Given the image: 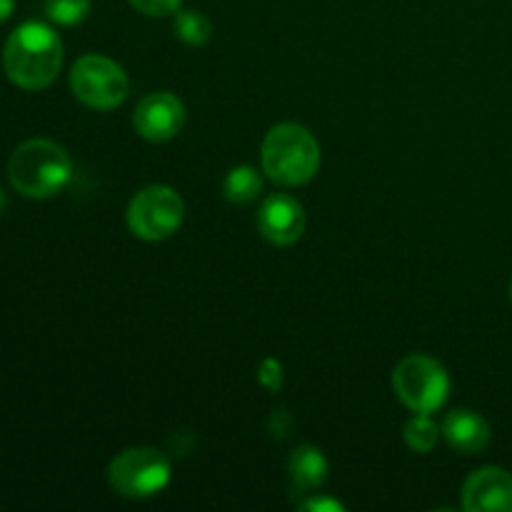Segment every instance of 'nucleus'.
<instances>
[{"instance_id":"1","label":"nucleus","mask_w":512,"mask_h":512,"mask_svg":"<svg viewBox=\"0 0 512 512\" xmlns=\"http://www.w3.org/2000/svg\"><path fill=\"white\" fill-rule=\"evenodd\" d=\"M63 68V40L50 25L28 20L8 35L3 70L23 90H43L55 83Z\"/></svg>"},{"instance_id":"2","label":"nucleus","mask_w":512,"mask_h":512,"mask_svg":"<svg viewBox=\"0 0 512 512\" xmlns=\"http://www.w3.org/2000/svg\"><path fill=\"white\" fill-rule=\"evenodd\" d=\"M73 178V160L63 145L48 138L20 143L8 160V180L23 198L48 200Z\"/></svg>"},{"instance_id":"3","label":"nucleus","mask_w":512,"mask_h":512,"mask_svg":"<svg viewBox=\"0 0 512 512\" xmlns=\"http://www.w3.org/2000/svg\"><path fill=\"white\" fill-rule=\"evenodd\" d=\"M263 173L283 188L305 185L320 168V145L305 125L280 123L268 130L260 150Z\"/></svg>"},{"instance_id":"4","label":"nucleus","mask_w":512,"mask_h":512,"mask_svg":"<svg viewBox=\"0 0 512 512\" xmlns=\"http://www.w3.org/2000/svg\"><path fill=\"white\" fill-rule=\"evenodd\" d=\"M393 390L415 415H433L448 403L450 375L430 355H408L393 370Z\"/></svg>"},{"instance_id":"5","label":"nucleus","mask_w":512,"mask_h":512,"mask_svg":"<svg viewBox=\"0 0 512 512\" xmlns=\"http://www.w3.org/2000/svg\"><path fill=\"white\" fill-rule=\"evenodd\" d=\"M173 468L158 448H128L108 465V483L118 495L145 500L160 495L170 485Z\"/></svg>"},{"instance_id":"6","label":"nucleus","mask_w":512,"mask_h":512,"mask_svg":"<svg viewBox=\"0 0 512 512\" xmlns=\"http://www.w3.org/2000/svg\"><path fill=\"white\" fill-rule=\"evenodd\" d=\"M70 90L90 110H113L128 98V75L123 65L105 55L90 53L75 60L70 70Z\"/></svg>"},{"instance_id":"7","label":"nucleus","mask_w":512,"mask_h":512,"mask_svg":"<svg viewBox=\"0 0 512 512\" xmlns=\"http://www.w3.org/2000/svg\"><path fill=\"white\" fill-rule=\"evenodd\" d=\"M185 218V203L168 185H148L128 205V228L135 238L160 243L178 233Z\"/></svg>"},{"instance_id":"8","label":"nucleus","mask_w":512,"mask_h":512,"mask_svg":"<svg viewBox=\"0 0 512 512\" xmlns=\"http://www.w3.org/2000/svg\"><path fill=\"white\" fill-rule=\"evenodd\" d=\"M185 125V105L178 95L160 90L145 95L133 113V128L150 143H165L180 135Z\"/></svg>"},{"instance_id":"9","label":"nucleus","mask_w":512,"mask_h":512,"mask_svg":"<svg viewBox=\"0 0 512 512\" xmlns=\"http://www.w3.org/2000/svg\"><path fill=\"white\" fill-rule=\"evenodd\" d=\"M258 230L270 245L290 248L305 233L303 205L288 193L268 195L258 210Z\"/></svg>"},{"instance_id":"10","label":"nucleus","mask_w":512,"mask_h":512,"mask_svg":"<svg viewBox=\"0 0 512 512\" xmlns=\"http://www.w3.org/2000/svg\"><path fill=\"white\" fill-rule=\"evenodd\" d=\"M463 508L468 512H512V473L503 468H480L465 480Z\"/></svg>"},{"instance_id":"11","label":"nucleus","mask_w":512,"mask_h":512,"mask_svg":"<svg viewBox=\"0 0 512 512\" xmlns=\"http://www.w3.org/2000/svg\"><path fill=\"white\" fill-rule=\"evenodd\" d=\"M443 438L453 450L463 455H478L490 445V425L475 410H453L443 420Z\"/></svg>"},{"instance_id":"12","label":"nucleus","mask_w":512,"mask_h":512,"mask_svg":"<svg viewBox=\"0 0 512 512\" xmlns=\"http://www.w3.org/2000/svg\"><path fill=\"white\" fill-rule=\"evenodd\" d=\"M328 470L330 465L323 450L315 448V445H300L290 453L288 460L290 488H293V493L300 495L315 493L328 480Z\"/></svg>"},{"instance_id":"13","label":"nucleus","mask_w":512,"mask_h":512,"mask_svg":"<svg viewBox=\"0 0 512 512\" xmlns=\"http://www.w3.org/2000/svg\"><path fill=\"white\" fill-rule=\"evenodd\" d=\"M223 193L230 203L250 205L263 195V175L253 165H235L223 180Z\"/></svg>"},{"instance_id":"14","label":"nucleus","mask_w":512,"mask_h":512,"mask_svg":"<svg viewBox=\"0 0 512 512\" xmlns=\"http://www.w3.org/2000/svg\"><path fill=\"white\" fill-rule=\"evenodd\" d=\"M175 38L190 48H200L213 35V23L200 10H178L173 20Z\"/></svg>"},{"instance_id":"15","label":"nucleus","mask_w":512,"mask_h":512,"mask_svg":"<svg viewBox=\"0 0 512 512\" xmlns=\"http://www.w3.org/2000/svg\"><path fill=\"white\" fill-rule=\"evenodd\" d=\"M440 435H443V428H440L430 415H415L403 430L405 445H408L413 453H420V455L430 453V450L438 445Z\"/></svg>"},{"instance_id":"16","label":"nucleus","mask_w":512,"mask_h":512,"mask_svg":"<svg viewBox=\"0 0 512 512\" xmlns=\"http://www.w3.org/2000/svg\"><path fill=\"white\" fill-rule=\"evenodd\" d=\"M90 13V0H45V15L50 23L73 28L80 25Z\"/></svg>"},{"instance_id":"17","label":"nucleus","mask_w":512,"mask_h":512,"mask_svg":"<svg viewBox=\"0 0 512 512\" xmlns=\"http://www.w3.org/2000/svg\"><path fill=\"white\" fill-rule=\"evenodd\" d=\"M130 5L148 18H168L178 13L183 0H130Z\"/></svg>"},{"instance_id":"18","label":"nucleus","mask_w":512,"mask_h":512,"mask_svg":"<svg viewBox=\"0 0 512 512\" xmlns=\"http://www.w3.org/2000/svg\"><path fill=\"white\" fill-rule=\"evenodd\" d=\"M283 378H285V373H283V363H280V360L265 358L263 363H260L258 383L263 385L268 393H278V390L283 388Z\"/></svg>"},{"instance_id":"19","label":"nucleus","mask_w":512,"mask_h":512,"mask_svg":"<svg viewBox=\"0 0 512 512\" xmlns=\"http://www.w3.org/2000/svg\"><path fill=\"white\" fill-rule=\"evenodd\" d=\"M298 510H305V512H345V508L340 500L335 498H320V495L310 493V498H305L303 503H298Z\"/></svg>"},{"instance_id":"20","label":"nucleus","mask_w":512,"mask_h":512,"mask_svg":"<svg viewBox=\"0 0 512 512\" xmlns=\"http://www.w3.org/2000/svg\"><path fill=\"white\" fill-rule=\"evenodd\" d=\"M13 10H15V0H0V25L13 15Z\"/></svg>"},{"instance_id":"21","label":"nucleus","mask_w":512,"mask_h":512,"mask_svg":"<svg viewBox=\"0 0 512 512\" xmlns=\"http://www.w3.org/2000/svg\"><path fill=\"white\" fill-rule=\"evenodd\" d=\"M5 208H8V198H5V193L0 190V215L5 213Z\"/></svg>"},{"instance_id":"22","label":"nucleus","mask_w":512,"mask_h":512,"mask_svg":"<svg viewBox=\"0 0 512 512\" xmlns=\"http://www.w3.org/2000/svg\"><path fill=\"white\" fill-rule=\"evenodd\" d=\"M510 300H512V283H510Z\"/></svg>"}]
</instances>
